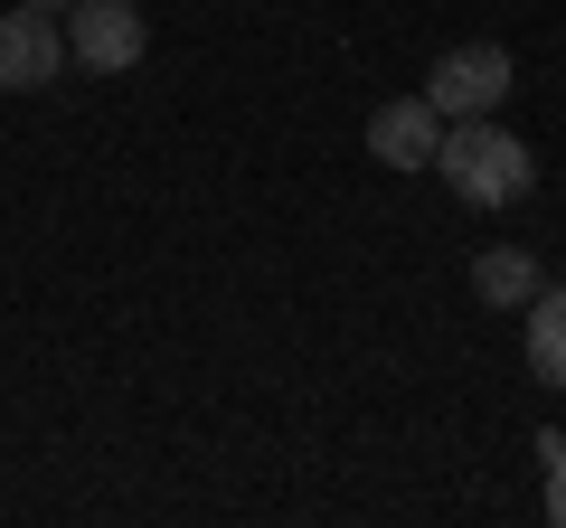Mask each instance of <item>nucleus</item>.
<instances>
[{"label":"nucleus","mask_w":566,"mask_h":528,"mask_svg":"<svg viewBox=\"0 0 566 528\" xmlns=\"http://www.w3.org/2000/svg\"><path fill=\"white\" fill-rule=\"evenodd\" d=\"M434 142H444V114L424 95H397L368 114V151H378L387 170H434Z\"/></svg>","instance_id":"nucleus-5"},{"label":"nucleus","mask_w":566,"mask_h":528,"mask_svg":"<svg viewBox=\"0 0 566 528\" xmlns=\"http://www.w3.org/2000/svg\"><path fill=\"white\" fill-rule=\"evenodd\" d=\"M528 368L566 387V284H538V303H528Z\"/></svg>","instance_id":"nucleus-7"},{"label":"nucleus","mask_w":566,"mask_h":528,"mask_svg":"<svg viewBox=\"0 0 566 528\" xmlns=\"http://www.w3.org/2000/svg\"><path fill=\"white\" fill-rule=\"evenodd\" d=\"M66 76V29L57 10H0V95H39V85Z\"/></svg>","instance_id":"nucleus-4"},{"label":"nucleus","mask_w":566,"mask_h":528,"mask_svg":"<svg viewBox=\"0 0 566 528\" xmlns=\"http://www.w3.org/2000/svg\"><path fill=\"white\" fill-rule=\"evenodd\" d=\"M434 170H444V189L463 208H510L538 189V161H528L520 133H501V123H444V142H434Z\"/></svg>","instance_id":"nucleus-1"},{"label":"nucleus","mask_w":566,"mask_h":528,"mask_svg":"<svg viewBox=\"0 0 566 528\" xmlns=\"http://www.w3.org/2000/svg\"><path fill=\"white\" fill-rule=\"evenodd\" d=\"M538 463H547V519L566 528V434H538Z\"/></svg>","instance_id":"nucleus-8"},{"label":"nucleus","mask_w":566,"mask_h":528,"mask_svg":"<svg viewBox=\"0 0 566 528\" xmlns=\"http://www.w3.org/2000/svg\"><path fill=\"white\" fill-rule=\"evenodd\" d=\"M29 10H76V0H29Z\"/></svg>","instance_id":"nucleus-9"},{"label":"nucleus","mask_w":566,"mask_h":528,"mask_svg":"<svg viewBox=\"0 0 566 528\" xmlns=\"http://www.w3.org/2000/svg\"><path fill=\"white\" fill-rule=\"evenodd\" d=\"M151 57V29H142L133 0H76L66 10V66H95V76H123V66Z\"/></svg>","instance_id":"nucleus-3"},{"label":"nucleus","mask_w":566,"mask_h":528,"mask_svg":"<svg viewBox=\"0 0 566 528\" xmlns=\"http://www.w3.org/2000/svg\"><path fill=\"white\" fill-rule=\"evenodd\" d=\"M538 284H547V274L520 255V245H482V255H472V293H482L491 311H528V303H538Z\"/></svg>","instance_id":"nucleus-6"},{"label":"nucleus","mask_w":566,"mask_h":528,"mask_svg":"<svg viewBox=\"0 0 566 528\" xmlns=\"http://www.w3.org/2000/svg\"><path fill=\"white\" fill-rule=\"evenodd\" d=\"M510 47H491V39H472V47H444V57L424 66V104L444 123H482V114H501L510 104Z\"/></svg>","instance_id":"nucleus-2"}]
</instances>
